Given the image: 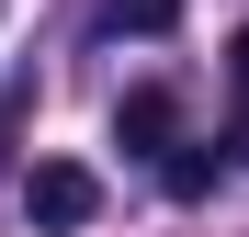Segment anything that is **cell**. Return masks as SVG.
I'll return each mask as SVG.
<instances>
[{
    "instance_id": "cell-1",
    "label": "cell",
    "mask_w": 249,
    "mask_h": 237,
    "mask_svg": "<svg viewBox=\"0 0 249 237\" xmlns=\"http://www.w3.org/2000/svg\"><path fill=\"white\" fill-rule=\"evenodd\" d=\"M23 215L46 226V237H68V226L102 215V181L79 170V158H34V170H23Z\"/></svg>"
},
{
    "instance_id": "cell-2",
    "label": "cell",
    "mask_w": 249,
    "mask_h": 237,
    "mask_svg": "<svg viewBox=\"0 0 249 237\" xmlns=\"http://www.w3.org/2000/svg\"><path fill=\"white\" fill-rule=\"evenodd\" d=\"M113 147H136V158H170V147H181V102L159 91V79H147V91H124V102H113Z\"/></svg>"
},
{
    "instance_id": "cell-3",
    "label": "cell",
    "mask_w": 249,
    "mask_h": 237,
    "mask_svg": "<svg viewBox=\"0 0 249 237\" xmlns=\"http://www.w3.org/2000/svg\"><path fill=\"white\" fill-rule=\"evenodd\" d=\"M159 181H170V204H204V192H215V158H204V147H170Z\"/></svg>"
},
{
    "instance_id": "cell-4",
    "label": "cell",
    "mask_w": 249,
    "mask_h": 237,
    "mask_svg": "<svg viewBox=\"0 0 249 237\" xmlns=\"http://www.w3.org/2000/svg\"><path fill=\"white\" fill-rule=\"evenodd\" d=\"M181 0H102V34H170Z\"/></svg>"
},
{
    "instance_id": "cell-5",
    "label": "cell",
    "mask_w": 249,
    "mask_h": 237,
    "mask_svg": "<svg viewBox=\"0 0 249 237\" xmlns=\"http://www.w3.org/2000/svg\"><path fill=\"white\" fill-rule=\"evenodd\" d=\"M227 68H238V91H249V23H238V46H227Z\"/></svg>"
},
{
    "instance_id": "cell-6",
    "label": "cell",
    "mask_w": 249,
    "mask_h": 237,
    "mask_svg": "<svg viewBox=\"0 0 249 237\" xmlns=\"http://www.w3.org/2000/svg\"><path fill=\"white\" fill-rule=\"evenodd\" d=\"M227 147H238V158H249V102H238V136H227Z\"/></svg>"
}]
</instances>
